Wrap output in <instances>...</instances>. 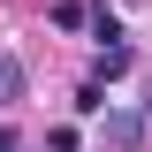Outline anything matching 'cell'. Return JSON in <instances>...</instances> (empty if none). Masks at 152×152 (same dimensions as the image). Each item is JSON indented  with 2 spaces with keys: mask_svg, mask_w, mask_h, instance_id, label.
<instances>
[{
  "mask_svg": "<svg viewBox=\"0 0 152 152\" xmlns=\"http://www.w3.org/2000/svg\"><path fill=\"white\" fill-rule=\"evenodd\" d=\"M99 137H107V152H137V145H145V114H129V107H107Z\"/></svg>",
  "mask_w": 152,
  "mask_h": 152,
  "instance_id": "1",
  "label": "cell"
},
{
  "mask_svg": "<svg viewBox=\"0 0 152 152\" xmlns=\"http://www.w3.org/2000/svg\"><path fill=\"white\" fill-rule=\"evenodd\" d=\"M91 38H107V46H122V15H114V8H91Z\"/></svg>",
  "mask_w": 152,
  "mask_h": 152,
  "instance_id": "5",
  "label": "cell"
},
{
  "mask_svg": "<svg viewBox=\"0 0 152 152\" xmlns=\"http://www.w3.org/2000/svg\"><path fill=\"white\" fill-rule=\"evenodd\" d=\"M91 8H76V0H53V31H84Z\"/></svg>",
  "mask_w": 152,
  "mask_h": 152,
  "instance_id": "4",
  "label": "cell"
},
{
  "mask_svg": "<svg viewBox=\"0 0 152 152\" xmlns=\"http://www.w3.org/2000/svg\"><path fill=\"white\" fill-rule=\"evenodd\" d=\"M76 114H107V84H84L76 91Z\"/></svg>",
  "mask_w": 152,
  "mask_h": 152,
  "instance_id": "6",
  "label": "cell"
},
{
  "mask_svg": "<svg viewBox=\"0 0 152 152\" xmlns=\"http://www.w3.org/2000/svg\"><path fill=\"white\" fill-rule=\"evenodd\" d=\"M23 84H31V69H23L15 53H0V107H15V99H23Z\"/></svg>",
  "mask_w": 152,
  "mask_h": 152,
  "instance_id": "2",
  "label": "cell"
},
{
  "mask_svg": "<svg viewBox=\"0 0 152 152\" xmlns=\"http://www.w3.org/2000/svg\"><path fill=\"white\" fill-rule=\"evenodd\" d=\"M122 69H129V46H99V61H91V84H114Z\"/></svg>",
  "mask_w": 152,
  "mask_h": 152,
  "instance_id": "3",
  "label": "cell"
},
{
  "mask_svg": "<svg viewBox=\"0 0 152 152\" xmlns=\"http://www.w3.org/2000/svg\"><path fill=\"white\" fill-rule=\"evenodd\" d=\"M0 152H23V145H15V129H8V122H0Z\"/></svg>",
  "mask_w": 152,
  "mask_h": 152,
  "instance_id": "7",
  "label": "cell"
}]
</instances>
